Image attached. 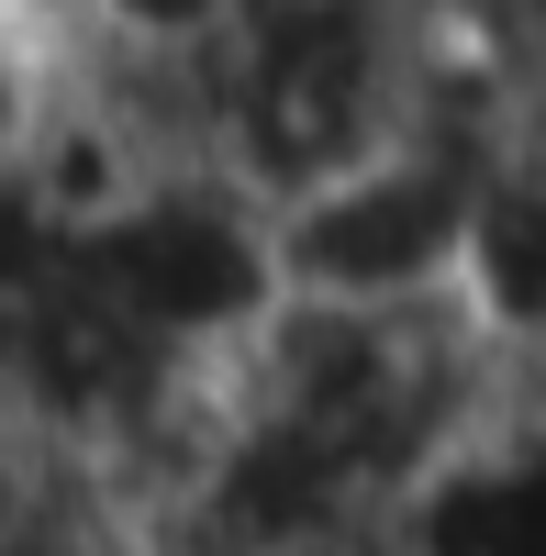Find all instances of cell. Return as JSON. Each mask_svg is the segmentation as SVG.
<instances>
[{
	"instance_id": "6da1fadb",
	"label": "cell",
	"mask_w": 546,
	"mask_h": 556,
	"mask_svg": "<svg viewBox=\"0 0 546 556\" xmlns=\"http://www.w3.org/2000/svg\"><path fill=\"white\" fill-rule=\"evenodd\" d=\"M435 12H223V112H212V178H235L257 212H290L301 190L369 167L413 123Z\"/></svg>"
},
{
	"instance_id": "7a4b0ae2",
	"label": "cell",
	"mask_w": 546,
	"mask_h": 556,
	"mask_svg": "<svg viewBox=\"0 0 546 556\" xmlns=\"http://www.w3.org/2000/svg\"><path fill=\"white\" fill-rule=\"evenodd\" d=\"M67 290L101 301L134 345L223 367L268 312H280V267H268V212L235 178H157L134 190L101 235L67 245Z\"/></svg>"
},
{
	"instance_id": "3957f363",
	"label": "cell",
	"mask_w": 546,
	"mask_h": 556,
	"mask_svg": "<svg viewBox=\"0 0 546 556\" xmlns=\"http://www.w3.org/2000/svg\"><path fill=\"white\" fill-rule=\"evenodd\" d=\"M480 178L435 146H380L369 167L301 190L290 212H268V267L280 301H335V312H424L458 278Z\"/></svg>"
},
{
	"instance_id": "277c9868",
	"label": "cell",
	"mask_w": 546,
	"mask_h": 556,
	"mask_svg": "<svg viewBox=\"0 0 546 556\" xmlns=\"http://www.w3.org/2000/svg\"><path fill=\"white\" fill-rule=\"evenodd\" d=\"M45 123V12H0V167Z\"/></svg>"
}]
</instances>
